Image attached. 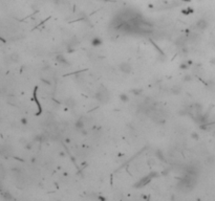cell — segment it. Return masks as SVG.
Wrapping results in <instances>:
<instances>
[{
	"instance_id": "cell-1",
	"label": "cell",
	"mask_w": 215,
	"mask_h": 201,
	"mask_svg": "<svg viewBox=\"0 0 215 201\" xmlns=\"http://www.w3.org/2000/svg\"><path fill=\"white\" fill-rule=\"evenodd\" d=\"M97 98L99 99V102H107L109 99V94H108V91L105 89V88H101L98 90L97 92Z\"/></svg>"
},
{
	"instance_id": "cell-2",
	"label": "cell",
	"mask_w": 215,
	"mask_h": 201,
	"mask_svg": "<svg viewBox=\"0 0 215 201\" xmlns=\"http://www.w3.org/2000/svg\"><path fill=\"white\" fill-rule=\"evenodd\" d=\"M208 21L207 20H205V19H201V20H198L197 21V23H196V27L199 29V30H205L207 27H208Z\"/></svg>"
},
{
	"instance_id": "cell-3",
	"label": "cell",
	"mask_w": 215,
	"mask_h": 201,
	"mask_svg": "<svg viewBox=\"0 0 215 201\" xmlns=\"http://www.w3.org/2000/svg\"><path fill=\"white\" fill-rule=\"evenodd\" d=\"M120 69H121L124 73H129V72H131V70H132L131 65L128 64V63H122V64L120 65Z\"/></svg>"
},
{
	"instance_id": "cell-4",
	"label": "cell",
	"mask_w": 215,
	"mask_h": 201,
	"mask_svg": "<svg viewBox=\"0 0 215 201\" xmlns=\"http://www.w3.org/2000/svg\"><path fill=\"white\" fill-rule=\"evenodd\" d=\"M151 175H152V174H151ZM151 175H149L148 177H145L143 180H141V181L138 183V185H136V187H138V188H140V187H144V185H146V184H147V183L150 181V180H151V177H152Z\"/></svg>"
}]
</instances>
